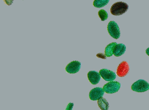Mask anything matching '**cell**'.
Segmentation results:
<instances>
[{"label": "cell", "instance_id": "obj_1", "mask_svg": "<svg viewBox=\"0 0 149 110\" xmlns=\"http://www.w3.org/2000/svg\"><path fill=\"white\" fill-rule=\"evenodd\" d=\"M129 6L123 2H117L112 5L111 8L110 12L111 14L115 16L122 15L127 12Z\"/></svg>", "mask_w": 149, "mask_h": 110}, {"label": "cell", "instance_id": "obj_2", "mask_svg": "<svg viewBox=\"0 0 149 110\" xmlns=\"http://www.w3.org/2000/svg\"><path fill=\"white\" fill-rule=\"evenodd\" d=\"M131 89L136 92H144L149 90V84L145 80L139 79L132 84Z\"/></svg>", "mask_w": 149, "mask_h": 110}, {"label": "cell", "instance_id": "obj_3", "mask_svg": "<svg viewBox=\"0 0 149 110\" xmlns=\"http://www.w3.org/2000/svg\"><path fill=\"white\" fill-rule=\"evenodd\" d=\"M121 87V84L116 81H110L104 85L103 89L104 92L109 94L117 92Z\"/></svg>", "mask_w": 149, "mask_h": 110}, {"label": "cell", "instance_id": "obj_4", "mask_svg": "<svg viewBox=\"0 0 149 110\" xmlns=\"http://www.w3.org/2000/svg\"><path fill=\"white\" fill-rule=\"evenodd\" d=\"M108 32L110 35L115 39L120 37V31L118 24L114 21L110 22L108 25Z\"/></svg>", "mask_w": 149, "mask_h": 110}, {"label": "cell", "instance_id": "obj_5", "mask_svg": "<svg viewBox=\"0 0 149 110\" xmlns=\"http://www.w3.org/2000/svg\"><path fill=\"white\" fill-rule=\"evenodd\" d=\"M130 71V66L127 62L123 61L118 67L116 73L118 76L123 77L127 75Z\"/></svg>", "mask_w": 149, "mask_h": 110}, {"label": "cell", "instance_id": "obj_6", "mask_svg": "<svg viewBox=\"0 0 149 110\" xmlns=\"http://www.w3.org/2000/svg\"><path fill=\"white\" fill-rule=\"evenodd\" d=\"M104 91L101 87H96L92 89L90 92L89 97L91 100H97L103 96Z\"/></svg>", "mask_w": 149, "mask_h": 110}, {"label": "cell", "instance_id": "obj_7", "mask_svg": "<svg viewBox=\"0 0 149 110\" xmlns=\"http://www.w3.org/2000/svg\"><path fill=\"white\" fill-rule=\"evenodd\" d=\"M99 73H100L101 77L105 81L110 82L116 79V73L112 71L107 69H102L100 70Z\"/></svg>", "mask_w": 149, "mask_h": 110}, {"label": "cell", "instance_id": "obj_8", "mask_svg": "<svg viewBox=\"0 0 149 110\" xmlns=\"http://www.w3.org/2000/svg\"><path fill=\"white\" fill-rule=\"evenodd\" d=\"M81 63L77 61H73L70 63L66 67V71L70 74H75L80 71Z\"/></svg>", "mask_w": 149, "mask_h": 110}, {"label": "cell", "instance_id": "obj_9", "mask_svg": "<svg viewBox=\"0 0 149 110\" xmlns=\"http://www.w3.org/2000/svg\"><path fill=\"white\" fill-rule=\"evenodd\" d=\"M100 73L95 71H90L88 74V77L90 82L93 85H96L101 79Z\"/></svg>", "mask_w": 149, "mask_h": 110}, {"label": "cell", "instance_id": "obj_10", "mask_svg": "<svg viewBox=\"0 0 149 110\" xmlns=\"http://www.w3.org/2000/svg\"><path fill=\"white\" fill-rule=\"evenodd\" d=\"M126 47L123 43L117 44L113 49V55L116 57H119L124 54Z\"/></svg>", "mask_w": 149, "mask_h": 110}, {"label": "cell", "instance_id": "obj_11", "mask_svg": "<svg viewBox=\"0 0 149 110\" xmlns=\"http://www.w3.org/2000/svg\"><path fill=\"white\" fill-rule=\"evenodd\" d=\"M97 100V104L101 110H108L109 108V104L105 98L102 97Z\"/></svg>", "mask_w": 149, "mask_h": 110}, {"label": "cell", "instance_id": "obj_12", "mask_svg": "<svg viewBox=\"0 0 149 110\" xmlns=\"http://www.w3.org/2000/svg\"><path fill=\"white\" fill-rule=\"evenodd\" d=\"M117 43L116 42L111 43L107 45L105 49V55L107 57H110L113 55V49Z\"/></svg>", "mask_w": 149, "mask_h": 110}, {"label": "cell", "instance_id": "obj_13", "mask_svg": "<svg viewBox=\"0 0 149 110\" xmlns=\"http://www.w3.org/2000/svg\"><path fill=\"white\" fill-rule=\"evenodd\" d=\"M109 0H95L93 2V6L97 8L103 7L107 5Z\"/></svg>", "mask_w": 149, "mask_h": 110}, {"label": "cell", "instance_id": "obj_14", "mask_svg": "<svg viewBox=\"0 0 149 110\" xmlns=\"http://www.w3.org/2000/svg\"><path fill=\"white\" fill-rule=\"evenodd\" d=\"M98 15H99V17H100L102 21H104L108 19V13H107L106 11L103 10V9L100 10L98 12Z\"/></svg>", "mask_w": 149, "mask_h": 110}, {"label": "cell", "instance_id": "obj_15", "mask_svg": "<svg viewBox=\"0 0 149 110\" xmlns=\"http://www.w3.org/2000/svg\"><path fill=\"white\" fill-rule=\"evenodd\" d=\"M97 57L99 58H102V59H106V56L105 55L102 54V53H98L97 55Z\"/></svg>", "mask_w": 149, "mask_h": 110}, {"label": "cell", "instance_id": "obj_16", "mask_svg": "<svg viewBox=\"0 0 149 110\" xmlns=\"http://www.w3.org/2000/svg\"><path fill=\"white\" fill-rule=\"evenodd\" d=\"M74 104L73 103H70L68 104L66 110H72L73 109V106H74Z\"/></svg>", "mask_w": 149, "mask_h": 110}, {"label": "cell", "instance_id": "obj_17", "mask_svg": "<svg viewBox=\"0 0 149 110\" xmlns=\"http://www.w3.org/2000/svg\"><path fill=\"white\" fill-rule=\"evenodd\" d=\"M14 0H4V1L6 5L11 6L13 4Z\"/></svg>", "mask_w": 149, "mask_h": 110}, {"label": "cell", "instance_id": "obj_18", "mask_svg": "<svg viewBox=\"0 0 149 110\" xmlns=\"http://www.w3.org/2000/svg\"><path fill=\"white\" fill-rule=\"evenodd\" d=\"M146 53L149 56V48H148L146 50Z\"/></svg>", "mask_w": 149, "mask_h": 110}]
</instances>
